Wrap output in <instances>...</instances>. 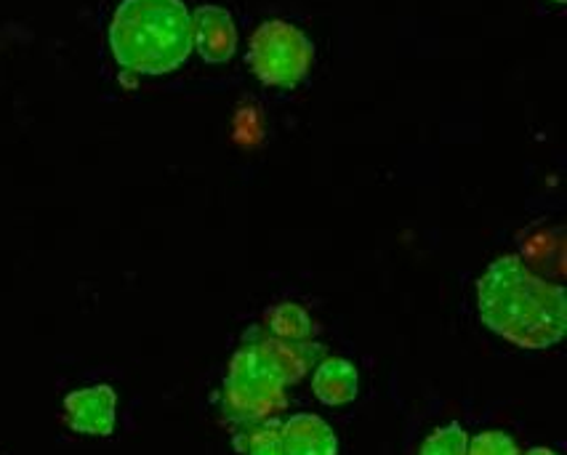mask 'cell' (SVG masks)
<instances>
[{"label": "cell", "mask_w": 567, "mask_h": 455, "mask_svg": "<svg viewBox=\"0 0 567 455\" xmlns=\"http://www.w3.org/2000/svg\"><path fill=\"white\" fill-rule=\"evenodd\" d=\"M525 455H557V453L549 451V447H533V451H527Z\"/></svg>", "instance_id": "obj_14"}, {"label": "cell", "mask_w": 567, "mask_h": 455, "mask_svg": "<svg viewBox=\"0 0 567 455\" xmlns=\"http://www.w3.org/2000/svg\"><path fill=\"white\" fill-rule=\"evenodd\" d=\"M312 392L315 397L328 407L349 405L360 392L358 368L344 358H322L318 365H315Z\"/></svg>", "instance_id": "obj_8"}, {"label": "cell", "mask_w": 567, "mask_h": 455, "mask_svg": "<svg viewBox=\"0 0 567 455\" xmlns=\"http://www.w3.org/2000/svg\"><path fill=\"white\" fill-rule=\"evenodd\" d=\"M235 445L246 455H282V421L269 418L261 424L235 428Z\"/></svg>", "instance_id": "obj_11"}, {"label": "cell", "mask_w": 567, "mask_h": 455, "mask_svg": "<svg viewBox=\"0 0 567 455\" xmlns=\"http://www.w3.org/2000/svg\"><path fill=\"white\" fill-rule=\"evenodd\" d=\"M466 451H470V434L458 424H447L434 428L421 445L419 455H466Z\"/></svg>", "instance_id": "obj_12"}, {"label": "cell", "mask_w": 567, "mask_h": 455, "mask_svg": "<svg viewBox=\"0 0 567 455\" xmlns=\"http://www.w3.org/2000/svg\"><path fill=\"white\" fill-rule=\"evenodd\" d=\"M267 333L282 341H312L315 335V322L309 318V312L299 303H280L269 312L267 318Z\"/></svg>", "instance_id": "obj_10"}, {"label": "cell", "mask_w": 567, "mask_h": 455, "mask_svg": "<svg viewBox=\"0 0 567 455\" xmlns=\"http://www.w3.org/2000/svg\"><path fill=\"white\" fill-rule=\"evenodd\" d=\"M282 455H339V437L320 415L296 413L282 421Z\"/></svg>", "instance_id": "obj_7"}, {"label": "cell", "mask_w": 567, "mask_h": 455, "mask_svg": "<svg viewBox=\"0 0 567 455\" xmlns=\"http://www.w3.org/2000/svg\"><path fill=\"white\" fill-rule=\"evenodd\" d=\"M466 455H519V447L506 432H483L470 440Z\"/></svg>", "instance_id": "obj_13"}, {"label": "cell", "mask_w": 567, "mask_h": 455, "mask_svg": "<svg viewBox=\"0 0 567 455\" xmlns=\"http://www.w3.org/2000/svg\"><path fill=\"white\" fill-rule=\"evenodd\" d=\"M477 309L485 328L514 347L549 349L567 335V290L519 256H501L480 275Z\"/></svg>", "instance_id": "obj_1"}, {"label": "cell", "mask_w": 567, "mask_h": 455, "mask_svg": "<svg viewBox=\"0 0 567 455\" xmlns=\"http://www.w3.org/2000/svg\"><path fill=\"white\" fill-rule=\"evenodd\" d=\"M315 45L305 30L282 19H269L259 24L250 38L248 62L264 85L296 89L312 68Z\"/></svg>", "instance_id": "obj_4"}, {"label": "cell", "mask_w": 567, "mask_h": 455, "mask_svg": "<svg viewBox=\"0 0 567 455\" xmlns=\"http://www.w3.org/2000/svg\"><path fill=\"white\" fill-rule=\"evenodd\" d=\"M110 49L123 72L166 75L193 54L184 0H121L110 22Z\"/></svg>", "instance_id": "obj_2"}, {"label": "cell", "mask_w": 567, "mask_h": 455, "mask_svg": "<svg viewBox=\"0 0 567 455\" xmlns=\"http://www.w3.org/2000/svg\"><path fill=\"white\" fill-rule=\"evenodd\" d=\"M288 381L254 328L243 335V344L227 368L221 389V413L235 428L277 418L288 407Z\"/></svg>", "instance_id": "obj_3"}, {"label": "cell", "mask_w": 567, "mask_h": 455, "mask_svg": "<svg viewBox=\"0 0 567 455\" xmlns=\"http://www.w3.org/2000/svg\"><path fill=\"white\" fill-rule=\"evenodd\" d=\"M557 3H565V0H557Z\"/></svg>", "instance_id": "obj_15"}, {"label": "cell", "mask_w": 567, "mask_h": 455, "mask_svg": "<svg viewBox=\"0 0 567 455\" xmlns=\"http://www.w3.org/2000/svg\"><path fill=\"white\" fill-rule=\"evenodd\" d=\"M254 333L259 335L261 344L267 347V352L272 354L277 365H280L288 386L299 384V381L326 358V347L315 344V341H282L269 335L267 328H254Z\"/></svg>", "instance_id": "obj_9"}, {"label": "cell", "mask_w": 567, "mask_h": 455, "mask_svg": "<svg viewBox=\"0 0 567 455\" xmlns=\"http://www.w3.org/2000/svg\"><path fill=\"white\" fill-rule=\"evenodd\" d=\"M189 22H193V49L206 62L221 64L235 56L237 28L227 9L214 3L197 6L195 11H189Z\"/></svg>", "instance_id": "obj_6"}, {"label": "cell", "mask_w": 567, "mask_h": 455, "mask_svg": "<svg viewBox=\"0 0 567 455\" xmlns=\"http://www.w3.org/2000/svg\"><path fill=\"white\" fill-rule=\"evenodd\" d=\"M117 394L107 384L78 389L64 397V421L72 432L91 437H110L115 432Z\"/></svg>", "instance_id": "obj_5"}]
</instances>
